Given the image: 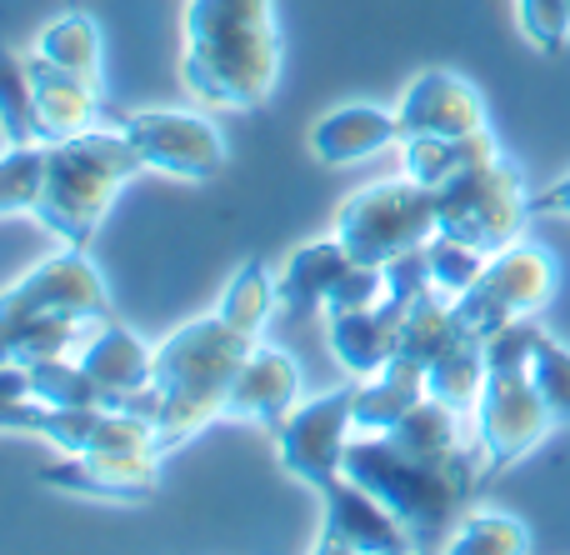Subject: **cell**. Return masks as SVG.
Here are the masks:
<instances>
[{
  "label": "cell",
  "instance_id": "cell-1",
  "mask_svg": "<svg viewBox=\"0 0 570 555\" xmlns=\"http://www.w3.org/2000/svg\"><path fill=\"white\" fill-rule=\"evenodd\" d=\"M345 476L371 490L405 526L415 551H445L485 480L481 440L461 436V416L425 396L391 430H365L345 446Z\"/></svg>",
  "mask_w": 570,
  "mask_h": 555
},
{
  "label": "cell",
  "instance_id": "cell-2",
  "mask_svg": "<svg viewBox=\"0 0 570 555\" xmlns=\"http://www.w3.org/2000/svg\"><path fill=\"white\" fill-rule=\"evenodd\" d=\"M180 80L206 106L256 110L281 80L276 0H190Z\"/></svg>",
  "mask_w": 570,
  "mask_h": 555
},
{
  "label": "cell",
  "instance_id": "cell-3",
  "mask_svg": "<svg viewBox=\"0 0 570 555\" xmlns=\"http://www.w3.org/2000/svg\"><path fill=\"white\" fill-rule=\"evenodd\" d=\"M256 350V336L240 326H230L226 316H206L180 326L166 346L156 350V370L150 386L160 396L156 410V450L186 446L190 436H200L206 426L226 420V396L236 370L246 366V356Z\"/></svg>",
  "mask_w": 570,
  "mask_h": 555
},
{
  "label": "cell",
  "instance_id": "cell-4",
  "mask_svg": "<svg viewBox=\"0 0 570 555\" xmlns=\"http://www.w3.org/2000/svg\"><path fill=\"white\" fill-rule=\"evenodd\" d=\"M140 170H146V160L126 140V130H86L70 140H50L36 220L66 246L86 250L116 190Z\"/></svg>",
  "mask_w": 570,
  "mask_h": 555
},
{
  "label": "cell",
  "instance_id": "cell-5",
  "mask_svg": "<svg viewBox=\"0 0 570 555\" xmlns=\"http://www.w3.org/2000/svg\"><path fill=\"white\" fill-rule=\"evenodd\" d=\"M531 336L535 320H515L485 340V386L475 400V440L485 456V476L511 470L556 430L551 406L531 380Z\"/></svg>",
  "mask_w": 570,
  "mask_h": 555
},
{
  "label": "cell",
  "instance_id": "cell-6",
  "mask_svg": "<svg viewBox=\"0 0 570 555\" xmlns=\"http://www.w3.org/2000/svg\"><path fill=\"white\" fill-rule=\"evenodd\" d=\"M531 220V190L515 160L495 156L485 166L455 176L451 186L435 190V230L451 240H465L481 256L515 246Z\"/></svg>",
  "mask_w": 570,
  "mask_h": 555
},
{
  "label": "cell",
  "instance_id": "cell-7",
  "mask_svg": "<svg viewBox=\"0 0 570 555\" xmlns=\"http://www.w3.org/2000/svg\"><path fill=\"white\" fill-rule=\"evenodd\" d=\"M435 236V190L421 180H381L355 190L335 216V240L361 266H391L405 250H421Z\"/></svg>",
  "mask_w": 570,
  "mask_h": 555
},
{
  "label": "cell",
  "instance_id": "cell-8",
  "mask_svg": "<svg viewBox=\"0 0 570 555\" xmlns=\"http://www.w3.org/2000/svg\"><path fill=\"white\" fill-rule=\"evenodd\" d=\"M556 286H561V266H556L551 250L535 246V240H515V246L495 250L485 260L475 286L455 296V310H461V320L475 336L491 340L515 320L541 316L556 300Z\"/></svg>",
  "mask_w": 570,
  "mask_h": 555
},
{
  "label": "cell",
  "instance_id": "cell-9",
  "mask_svg": "<svg viewBox=\"0 0 570 555\" xmlns=\"http://www.w3.org/2000/svg\"><path fill=\"white\" fill-rule=\"evenodd\" d=\"M30 320H80V326L110 320V296L86 250L66 246L0 296V326H30Z\"/></svg>",
  "mask_w": 570,
  "mask_h": 555
},
{
  "label": "cell",
  "instance_id": "cell-10",
  "mask_svg": "<svg viewBox=\"0 0 570 555\" xmlns=\"http://www.w3.org/2000/svg\"><path fill=\"white\" fill-rule=\"evenodd\" d=\"M355 430V380L341 390L305 400L285 416V426L276 430V450L281 466L291 470L305 486H331L335 476H345V446Z\"/></svg>",
  "mask_w": 570,
  "mask_h": 555
},
{
  "label": "cell",
  "instance_id": "cell-11",
  "mask_svg": "<svg viewBox=\"0 0 570 555\" xmlns=\"http://www.w3.org/2000/svg\"><path fill=\"white\" fill-rule=\"evenodd\" d=\"M120 130L150 170H166L176 180H210L226 166L220 130L206 116H190V110H136Z\"/></svg>",
  "mask_w": 570,
  "mask_h": 555
},
{
  "label": "cell",
  "instance_id": "cell-12",
  "mask_svg": "<svg viewBox=\"0 0 570 555\" xmlns=\"http://www.w3.org/2000/svg\"><path fill=\"white\" fill-rule=\"evenodd\" d=\"M321 536H315V551L321 555H401L415 551L405 526L371 496L361 490L351 476H335L331 486H321Z\"/></svg>",
  "mask_w": 570,
  "mask_h": 555
},
{
  "label": "cell",
  "instance_id": "cell-13",
  "mask_svg": "<svg viewBox=\"0 0 570 555\" xmlns=\"http://www.w3.org/2000/svg\"><path fill=\"white\" fill-rule=\"evenodd\" d=\"M36 480L66 496L110 501V506H146L160 490L156 450H106V456H66L60 466H40Z\"/></svg>",
  "mask_w": 570,
  "mask_h": 555
},
{
  "label": "cell",
  "instance_id": "cell-14",
  "mask_svg": "<svg viewBox=\"0 0 570 555\" xmlns=\"http://www.w3.org/2000/svg\"><path fill=\"white\" fill-rule=\"evenodd\" d=\"M425 290H395L385 286V296L365 310H335L325 320V340H331L335 366H345L351 380H365L401 350V330H405V310L411 300Z\"/></svg>",
  "mask_w": 570,
  "mask_h": 555
},
{
  "label": "cell",
  "instance_id": "cell-15",
  "mask_svg": "<svg viewBox=\"0 0 570 555\" xmlns=\"http://www.w3.org/2000/svg\"><path fill=\"white\" fill-rule=\"evenodd\" d=\"M401 140L415 136H471V130H485L491 116H485V100L471 80L451 76V70H421V76L405 86L401 96Z\"/></svg>",
  "mask_w": 570,
  "mask_h": 555
},
{
  "label": "cell",
  "instance_id": "cell-16",
  "mask_svg": "<svg viewBox=\"0 0 570 555\" xmlns=\"http://www.w3.org/2000/svg\"><path fill=\"white\" fill-rule=\"evenodd\" d=\"M295 406H301V366L276 346H256L230 380L226 420H246L276 436Z\"/></svg>",
  "mask_w": 570,
  "mask_h": 555
},
{
  "label": "cell",
  "instance_id": "cell-17",
  "mask_svg": "<svg viewBox=\"0 0 570 555\" xmlns=\"http://www.w3.org/2000/svg\"><path fill=\"white\" fill-rule=\"evenodd\" d=\"M30 70V96H36V126L40 140H70V136H86V130L100 126V96H96V80L76 76V70L56 66L36 50L26 60Z\"/></svg>",
  "mask_w": 570,
  "mask_h": 555
},
{
  "label": "cell",
  "instance_id": "cell-18",
  "mask_svg": "<svg viewBox=\"0 0 570 555\" xmlns=\"http://www.w3.org/2000/svg\"><path fill=\"white\" fill-rule=\"evenodd\" d=\"M385 146H401V116L381 106H335L311 130V156L321 166H351Z\"/></svg>",
  "mask_w": 570,
  "mask_h": 555
},
{
  "label": "cell",
  "instance_id": "cell-19",
  "mask_svg": "<svg viewBox=\"0 0 570 555\" xmlns=\"http://www.w3.org/2000/svg\"><path fill=\"white\" fill-rule=\"evenodd\" d=\"M80 366L100 380V390L110 396V410H126V400L140 396V390L150 386L156 350H146V340L130 336V330L116 326V320H100V330H96V340L86 346Z\"/></svg>",
  "mask_w": 570,
  "mask_h": 555
},
{
  "label": "cell",
  "instance_id": "cell-20",
  "mask_svg": "<svg viewBox=\"0 0 570 555\" xmlns=\"http://www.w3.org/2000/svg\"><path fill=\"white\" fill-rule=\"evenodd\" d=\"M425 400V370L405 356H391L375 376L355 380V430H391Z\"/></svg>",
  "mask_w": 570,
  "mask_h": 555
},
{
  "label": "cell",
  "instance_id": "cell-21",
  "mask_svg": "<svg viewBox=\"0 0 570 555\" xmlns=\"http://www.w3.org/2000/svg\"><path fill=\"white\" fill-rule=\"evenodd\" d=\"M401 146H405V176L431 186V190L451 186L455 176H465V170H475V166L501 156L491 126L471 130V136H415V140H401Z\"/></svg>",
  "mask_w": 570,
  "mask_h": 555
},
{
  "label": "cell",
  "instance_id": "cell-22",
  "mask_svg": "<svg viewBox=\"0 0 570 555\" xmlns=\"http://www.w3.org/2000/svg\"><path fill=\"white\" fill-rule=\"evenodd\" d=\"M351 266L355 260L345 256V246L335 236L301 246L281 270V306L291 310V316H311V310H321Z\"/></svg>",
  "mask_w": 570,
  "mask_h": 555
},
{
  "label": "cell",
  "instance_id": "cell-23",
  "mask_svg": "<svg viewBox=\"0 0 570 555\" xmlns=\"http://www.w3.org/2000/svg\"><path fill=\"white\" fill-rule=\"evenodd\" d=\"M481 386H485V336L461 326L451 346L425 366V396L451 406L455 416H471L475 400H481Z\"/></svg>",
  "mask_w": 570,
  "mask_h": 555
},
{
  "label": "cell",
  "instance_id": "cell-24",
  "mask_svg": "<svg viewBox=\"0 0 570 555\" xmlns=\"http://www.w3.org/2000/svg\"><path fill=\"white\" fill-rule=\"evenodd\" d=\"M36 50L46 60H56V66L86 76V80L100 76V30L86 10H66V16H56L46 30H40Z\"/></svg>",
  "mask_w": 570,
  "mask_h": 555
},
{
  "label": "cell",
  "instance_id": "cell-25",
  "mask_svg": "<svg viewBox=\"0 0 570 555\" xmlns=\"http://www.w3.org/2000/svg\"><path fill=\"white\" fill-rule=\"evenodd\" d=\"M445 551L455 555H525L531 551V531L505 511H465L461 526L451 531Z\"/></svg>",
  "mask_w": 570,
  "mask_h": 555
},
{
  "label": "cell",
  "instance_id": "cell-26",
  "mask_svg": "<svg viewBox=\"0 0 570 555\" xmlns=\"http://www.w3.org/2000/svg\"><path fill=\"white\" fill-rule=\"evenodd\" d=\"M276 300H281V280L271 276V266L266 260H246V266L230 276L226 296H220V316H226L230 326L261 336V326H266V316H271Z\"/></svg>",
  "mask_w": 570,
  "mask_h": 555
},
{
  "label": "cell",
  "instance_id": "cell-27",
  "mask_svg": "<svg viewBox=\"0 0 570 555\" xmlns=\"http://www.w3.org/2000/svg\"><path fill=\"white\" fill-rule=\"evenodd\" d=\"M30 396L46 400V406H106L110 410V396L100 390V380L80 360L70 366L66 356L30 360Z\"/></svg>",
  "mask_w": 570,
  "mask_h": 555
},
{
  "label": "cell",
  "instance_id": "cell-28",
  "mask_svg": "<svg viewBox=\"0 0 570 555\" xmlns=\"http://www.w3.org/2000/svg\"><path fill=\"white\" fill-rule=\"evenodd\" d=\"M0 130L10 146H30L40 136L36 96H30V70L10 46H0Z\"/></svg>",
  "mask_w": 570,
  "mask_h": 555
},
{
  "label": "cell",
  "instance_id": "cell-29",
  "mask_svg": "<svg viewBox=\"0 0 570 555\" xmlns=\"http://www.w3.org/2000/svg\"><path fill=\"white\" fill-rule=\"evenodd\" d=\"M531 380L541 390V400L551 406L556 426H570V350L556 336H546L541 326L531 336Z\"/></svg>",
  "mask_w": 570,
  "mask_h": 555
},
{
  "label": "cell",
  "instance_id": "cell-30",
  "mask_svg": "<svg viewBox=\"0 0 570 555\" xmlns=\"http://www.w3.org/2000/svg\"><path fill=\"white\" fill-rule=\"evenodd\" d=\"M40 186H46V146H10L0 156V216L10 210H36Z\"/></svg>",
  "mask_w": 570,
  "mask_h": 555
},
{
  "label": "cell",
  "instance_id": "cell-31",
  "mask_svg": "<svg viewBox=\"0 0 570 555\" xmlns=\"http://www.w3.org/2000/svg\"><path fill=\"white\" fill-rule=\"evenodd\" d=\"M485 260H491V256H481V250L465 246V240L441 236V230L425 240V266H431V286L441 290V296H451V300L461 296V290L475 286V276L485 270Z\"/></svg>",
  "mask_w": 570,
  "mask_h": 555
},
{
  "label": "cell",
  "instance_id": "cell-32",
  "mask_svg": "<svg viewBox=\"0 0 570 555\" xmlns=\"http://www.w3.org/2000/svg\"><path fill=\"white\" fill-rule=\"evenodd\" d=\"M521 16V36L531 40L541 56H561L570 40V0H515Z\"/></svg>",
  "mask_w": 570,
  "mask_h": 555
},
{
  "label": "cell",
  "instance_id": "cell-33",
  "mask_svg": "<svg viewBox=\"0 0 570 555\" xmlns=\"http://www.w3.org/2000/svg\"><path fill=\"white\" fill-rule=\"evenodd\" d=\"M531 216H570V176L531 196Z\"/></svg>",
  "mask_w": 570,
  "mask_h": 555
},
{
  "label": "cell",
  "instance_id": "cell-34",
  "mask_svg": "<svg viewBox=\"0 0 570 555\" xmlns=\"http://www.w3.org/2000/svg\"><path fill=\"white\" fill-rule=\"evenodd\" d=\"M0 366H20L16 360V346H10V330L0 326Z\"/></svg>",
  "mask_w": 570,
  "mask_h": 555
}]
</instances>
